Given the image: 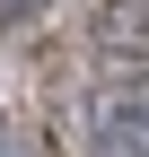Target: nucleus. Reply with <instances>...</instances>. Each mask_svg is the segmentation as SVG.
I'll list each match as a JSON object with an SVG mask.
<instances>
[{"mask_svg": "<svg viewBox=\"0 0 149 157\" xmlns=\"http://www.w3.org/2000/svg\"><path fill=\"white\" fill-rule=\"evenodd\" d=\"M88 157H149V87H114L88 113Z\"/></svg>", "mask_w": 149, "mask_h": 157, "instance_id": "1", "label": "nucleus"}, {"mask_svg": "<svg viewBox=\"0 0 149 157\" xmlns=\"http://www.w3.org/2000/svg\"><path fill=\"white\" fill-rule=\"evenodd\" d=\"M0 157H18V148H9V122H0Z\"/></svg>", "mask_w": 149, "mask_h": 157, "instance_id": "2", "label": "nucleus"}]
</instances>
